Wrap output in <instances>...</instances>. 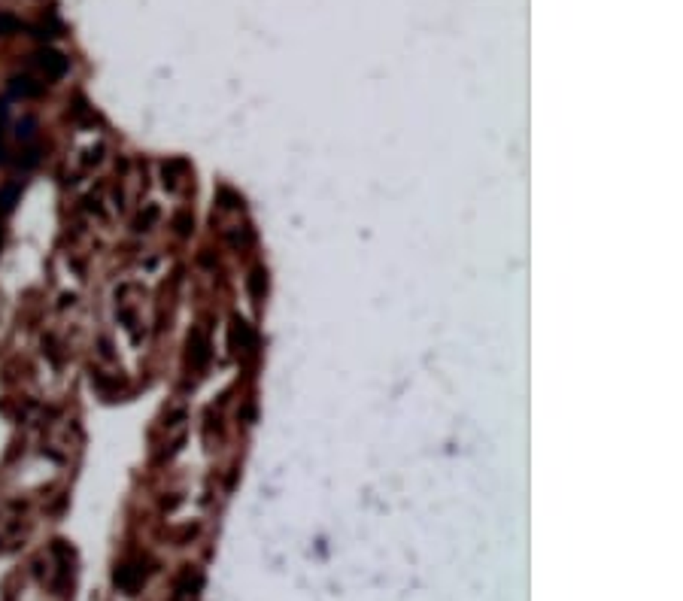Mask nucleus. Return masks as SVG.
Returning a JSON list of instances; mask_svg holds the SVG:
<instances>
[{
  "instance_id": "obj_1",
  "label": "nucleus",
  "mask_w": 683,
  "mask_h": 601,
  "mask_svg": "<svg viewBox=\"0 0 683 601\" xmlns=\"http://www.w3.org/2000/svg\"><path fill=\"white\" fill-rule=\"evenodd\" d=\"M37 64L46 70V76H52V79H58V76L67 73V58L58 52H52V49H43V52L37 55Z\"/></svg>"
},
{
  "instance_id": "obj_2",
  "label": "nucleus",
  "mask_w": 683,
  "mask_h": 601,
  "mask_svg": "<svg viewBox=\"0 0 683 601\" xmlns=\"http://www.w3.org/2000/svg\"><path fill=\"white\" fill-rule=\"evenodd\" d=\"M10 91L16 97H37L40 91H43V86H37L31 76H16V79L10 82Z\"/></svg>"
},
{
  "instance_id": "obj_3",
  "label": "nucleus",
  "mask_w": 683,
  "mask_h": 601,
  "mask_svg": "<svg viewBox=\"0 0 683 601\" xmlns=\"http://www.w3.org/2000/svg\"><path fill=\"white\" fill-rule=\"evenodd\" d=\"M18 195H22V188H18V186H3V188H0V210H12V207H16Z\"/></svg>"
},
{
  "instance_id": "obj_4",
  "label": "nucleus",
  "mask_w": 683,
  "mask_h": 601,
  "mask_svg": "<svg viewBox=\"0 0 683 601\" xmlns=\"http://www.w3.org/2000/svg\"><path fill=\"white\" fill-rule=\"evenodd\" d=\"M18 27H22V25H18L16 19H12V16H3V12H0V37H10V34H16Z\"/></svg>"
}]
</instances>
